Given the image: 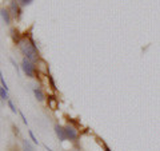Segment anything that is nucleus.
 <instances>
[{"label": "nucleus", "mask_w": 160, "mask_h": 151, "mask_svg": "<svg viewBox=\"0 0 160 151\" xmlns=\"http://www.w3.org/2000/svg\"><path fill=\"white\" fill-rule=\"evenodd\" d=\"M18 44H19L20 52L24 55V58H27L28 60H31L32 63L39 62V49L36 47V44H35L33 36L31 34H29L28 38L27 36L22 38Z\"/></svg>", "instance_id": "obj_1"}, {"label": "nucleus", "mask_w": 160, "mask_h": 151, "mask_svg": "<svg viewBox=\"0 0 160 151\" xmlns=\"http://www.w3.org/2000/svg\"><path fill=\"white\" fill-rule=\"evenodd\" d=\"M22 70H23V72L26 74V76L35 78V74H36V66H35V63H32L31 60H28L27 58H23V60H22Z\"/></svg>", "instance_id": "obj_2"}, {"label": "nucleus", "mask_w": 160, "mask_h": 151, "mask_svg": "<svg viewBox=\"0 0 160 151\" xmlns=\"http://www.w3.org/2000/svg\"><path fill=\"white\" fill-rule=\"evenodd\" d=\"M64 133H66L67 140H71V142H75V140H78V138H79V133L73 126H69V124L64 126Z\"/></svg>", "instance_id": "obj_3"}, {"label": "nucleus", "mask_w": 160, "mask_h": 151, "mask_svg": "<svg viewBox=\"0 0 160 151\" xmlns=\"http://www.w3.org/2000/svg\"><path fill=\"white\" fill-rule=\"evenodd\" d=\"M53 130H55V134L58 135V138H59L60 142H64V140H67L66 133H64V127H63V126H60L59 123H56V124H55V127H53Z\"/></svg>", "instance_id": "obj_4"}, {"label": "nucleus", "mask_w": 160, "mask_h": 151, "mask_svg": "<svg viewBox=\"0 0 160 151\" xmlns=\"http://www.w3.org/2000/svg\"><path fill=\"white\" fill-rule=\"evenodd\" d=\"M0 16H2L3 19V22L6 23V24H9L11 23V15H9V11L6 8H2L0 9Z\"/></svg>", "instance_id": "obj_5"}, {"label": "nucleus", "mask_w": 160, "mask_h": 151, "mask_svg": "<svg viewBox=\"0 0 160 151\" xmlns=\"http://www.w3.org/2000/svg\"><path fill=\"white\" fill-rule=\"evenodd\" d=\"M11 11H12V15L15 18L16 16H20V8H19V3H18V0H12L11 2Z\"/></svg>", "instance_id": "obj_6"}, {"label": "nucleus", "mask_w": 160, "mask_h": 151, "mask_svg": "<svg viewBox=\"0 0 160 151\" xmlns=\"http://www.w3.org/2000/svg\"><path fill=\"white\" fill-rule=\"evenodd\" d=\"M33 95H35V98H36L39 102H43V100L46 99V96H44V92L39 87H35L33 88Z\"/></svg>", "instance_id": "obj_7"}, {"label": "nucleus", "mask_w": 160, "mask_h": 151, "mask_svg": "<svg viewBox=\"0 0 160 151\" xmlns=\"http://www.w3.org/2000/svg\"><path fill=\"white\" fill-rule=\"evenodd\" d=\"M23 150H24V151H35L33 146H32L31 142H29V140H27V139L23 140Z\"/></svg>", "instance_id": "obj_8"}, {"label": "nucleus", "mask_w": 160, "mask_h": 151, "mask_svg": "<svg viewBox=\"0 0 160 151\" xmlns=\"http://www.w3.org/2000/svg\"><path fill=\"white\" fill-rule=\"evenodd\" d=\"M0 99H4V100H8L9 96H8V91L6 88L0 87Z\"/></svg>", "instance_id": "obj_9"}, {"label": "nucleus", "mask_w": 160, "mask_h": 151, "mask_svg": "<svg viewBox=\"0 0 160 151\" xmlns=\"http://www.w3.org/2000/svg\"><path fill=\"white\" fill-rule=\"evenodd\" d=\"M48 103H49V107H51L52 110H56V99H55V96H49L48 98Z\"/></svg>", "instance_id": "obj_10"}, {"label": "nucleus", "mask_w": 160, "mask_h": 151, "mask_svg": "<svg viewBox=\"0 0 160 151\" xmlns=\"http://www.w3.org/2000/svg\"><path fill=\"white\" fill-rule=\"evenodd\" d=\"M11 34H12V39H13V42H15V43H19V42H20L19 35H18L19 32H18L15 28H12V29H11Z\"/></svg>", "instance_id": "obj_11"}, {"label": "nucleus", "mask_w": 160, "mask_h": 151, "mask_svg": "<svg viewBox=\"0 0 160 151\" xmlns=\"http://www.w3.org/2000/svg\"><path fill=\"white\" fill-rule=\"evenodd\" d=\"M0 83H2V87H3V88H6L7 91H8V86H7V82H6V79H4L2 71H0Z\"/></svg>", "instance_id": "obj_12"}, {"label": "nucleus", "mask_w": 160, "mask_h": 151, "mask_svg": "<svg viewBox=\"0 0 160 151\" xmlns=\"http://www.w3.org/2000/svg\"><path fill=\"white\" fill-rule=\"evenodd\" d=\"M7 103H8V107L11 108V111H12L13 114H16V112H18V110H16V107H15V104L12 103V100H11V99H8V100H7Z\"/></svg>", "instance_id": "obj_13"}, {"label": "nucleus", "mask_w": 160, "mask_h": 151, "mask_svg": "<svg viewBox=\"0 0 160 151\" xmlns=\"http://www.w3.org/2000/svg\"><path fill=\"white\" fill-rule=\"evenodd\" d=\"M28 135H29V138H31V140H32V142H33L35 144H39V140L36 139V137H35V135H33V133L31 131V130H29V131H28Z\"/></svg>", "instance_id": "obj_14"}, {"label": "nucleus", "mask_w": 160, "mask_h": 151, "mask_svg": "<svg viewBox=\"0 0 160 151\" xmlns=\"http://www.w3.org/2000/svg\"><path fill=\"white\" fill-rule=\"evenodd\" d=\"M18 2L22 4L23 7H26V6H29V4H32L33 0H18Z\"/></svg>", "instance_id": "obj_15"}, {"label": "nucleus", "mask_w": 160, "mask_h": 151, "mask_svg": "<svg viewBox=\"0 0 160 151\" xmlns=\"http://www.w3.org/2000/svg\"><path fill=\"white\" fill-rule=\"evenodd\" d=\"M48 80H49V84H51V87L53 90H56V84H55V80H53V78L51 76V75H48Z\"/></svg>", "instance_id": "obj_16"}, {"label": "nucleus", "mask_w": 160, "mask_h": 151, "mask_svg": "<svg viewBox=\"0 0 160 151\" xmlns=\"http://www.w3.org/2000/svg\"><path fill=\"white\" fill-rule=\"evenodd\" d=\"M19 114H20V117H22V119H23V123H24V124H26V126H27V124H28V122H27V119H26V117H24V114H23L22 111H19Z\"/></svg>", "instance_id": "obj_17"}, {"label": "nucleus", "mask_w": 160, "mask_h": 151, "mask_svg": "<svg viewBox=\"0 0 160 151\" xmlns=\"http://www.w3.org/2000/svg\"><path fill=\"white\" fill-rule=\"evenodd\" d=\"M11 63L13 64V67H15V68H16V71L19 72V66H18V64H16V62H15V60H13L12 58H11Z\"/></svg>", "instance_id": "obj_18"}, {"label": "nucleus", "mask_w": 160, "mask_h": 151, "mask_svg": "<svg viewBox=\"0 0 160 151\" xmlns=\"http://www.w3.org/2000/svg\"><path fill=\"white\" fill-rule=\"evenodd\" d=\"M13 130H15V134L19 135V128H18V127H15V126H13Z\"/></svg>", "instance_id": "obj_19"}, {"label": "nucleus", "mask_w": 160, "mask_h": 151, "mask_svg": "<svg viewBox=\"0 0 160 151\" xmlns=\"http://www.w3.org/2000/svg\"><path fill=\"white\" fill-rule=\"evenodd\" d=\"M44 147H46V150H47V151H52L51 148H49V147H48V146H47V144H44Z\"/></svg>", "instance_id": "obj_20"}, {"label": "nucleus", "mask_w": 160, "mask_h": 151, "mask_svg": "<svg viewBox=\"0 0 160 151\" xmlns=\"http://www.w3.org/2000/svg\"><path fill=\"white\" fill-rule=\"evenodd\" d=\"M76 151H80V150H76Z\"/></svg>", "instance_id": "obj_21"}, {"label": "nucleus", "mask_w": 160, "mask_h": 151, "mask_svg": "<svg viewBox=\"0 0 160 151\" xmlns=\"http://www.w3.org/2000/svg\"><path fill=\"white\" fill-rule=\"evenodd\" d=\"M0 107H2V104H0Z\"/></svg>", "instance_id": "obj_22"}]
</instances>
